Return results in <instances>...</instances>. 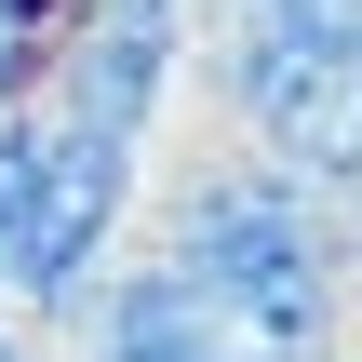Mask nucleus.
Listing matches in <instances>:
<instances>
[{"label": "nucleus", "instance_id": "obj_1", "mask_svg": "<svg viewBox=\"0 0 362 362\" xmlns=\"http://www.w3.org/2000/svg\"><path fill=\"white\" fill-rule=\"evenodd\" d=\"M175 282H202L269 362H336L349 349V255H336V202L255 148H215L188 161L161 202H148V242Z\"/></svg>", "mask_w": 362, "mask_h": 362}, {"label": "nucleus", "instance_id": "obj_2", "mask_svg": "<svg viewBox=\"0 0 362 362\" xmlns=\"http://www.w3.org/2000/svg\"><path fill=\"white\" fill-rule=\"evenodd\" d=\"M188 54H202L228 134H242L255 161L309 175L322 202H349V188H362V54H349V40H282V27L215 13Z\"/></svg>", "mask_w": 362, "mask_h": 362}, {"label": "nucleus", "instance_id": "obj_3", "mask_svg": "<svg viewBox=\"0 0 362 362\" xmlns=\"http://www.w3.org/2000/svg\"><path fill=\"white\" fill-rule=\"evenodd\" d=\"M54 27H67V0H0V107H27V94H40Z\"/></svg>", "mask_w": 362, "mask_h": 362}, {"label": "nucleus", "instance_id": "obj_4", "mask_svg": "<svg viewBox=\"0 0 362 362\" xmlns=\"http://www.w3.org/2000/svg\"><path fill=\"white\" fill-rule=\"evenodd\" d=\"M215 13L282 27V40H349V54H362V0H215Z\"/></svg>", "mask_w": 362, "mask_h": 362}, {"label": "nucleus", "instance_id": "obj_5", "mask_svg": "<svg viewBox=\"0 0 362 362\" xmlns=\"http://www.w3.org/2000/svg\"><path fill=\"white\" fill-rule=\"evenodd\" d=\"M336 255H349V296H362V188L336 202Z\"/></svg>", "mask_w": 362, "mask_h": 362}, {"label": "nucleus", "instance_id": "obj_6", "mask_svg": "<svg viewBox=\"0 0 362 362\" xmlns=\"http://www.w3.org/2000/svg\"><path fill=\"white\" fill-rule=\"evenodd\" d=\"M0 362H40V336H27V322H13V309H0Z\"/></svg>", "mask_w": 362, "mask_h": 362}, {"label": "nucleus", "instance_id": "obj_7", "mask_svg": "<svg viewBox=\"0 0 362 362\" xmlns=\"http://www.w3.org/2000/svg\"><path fill=\"white\" fill-rule=\"evenodd\" d=\"M336 362H362V349H336Z\"/></svg>", "mask_w": 362, "mask_h": 362}]
</instances>
